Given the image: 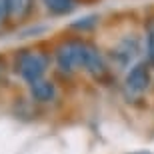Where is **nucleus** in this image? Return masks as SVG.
I'll use <instances>...</instances> for the list:
<instances>
[{"instance_id": "nucleus-1", "label": "nucleus", "mask_w": 154, "mask_h": 154, "mask_svg": "<svg viewBox=\"0 0 154 154\" xmlns=\"http://www.w3.org/2000/svg\"><path fill=\"white\" fill-rule=\"evenodd\" d=\"M50 64V56L42 50H22L18 52L16 60H14V68L16 74L26 82V84H34L38 80L44 78L46 70Z\"/></svg>"}, {"instance_id": "nucleus-2", "label": "nucleus", "mask_w": 154, "mask_h": 154, "mask_svg": "<svg viewBox=\"0 0 154 154\" xmlns=\"http://www.w3.org/2000/svg\"><path fill=\"white\" fill-rule=\"evenodd\" d=\"M82 54L84 40H64L54 48V62L60 72L72 74L76 70H82Z\"/></svg>"}, {"instance_id": "nucleus-3", "label": "nucleus", "mask_w": 154, "mask_h": 154, "mask_svg": "<svg viewBox=\"0 0 154 154\" xmlns=\"http://www.w3.org/2000/svg\"><path fill=\"white\" fill-rule=\"evenodd\" d=\"M152 84V72H150V62H136L128 68L124 76V92L130 98H140L146 94Z\"/></svg>"}, {"instance_id": "nucleus-4", "label": "nucleus", "mask_w": 154, "mask_h": 154, "mask_svg": "<svg viewBox=\"0 0 154 154\" xmlns=\"http://www.w3.org/2000/svg\"><path fill=\"white\" fill-rule=\"evenodd\" d=\"M140 54V38L136 34H128L118 40V44L112 48V60L120 68H130L134 66V60Z\"/></svg>"}, {"instance_id": "nucleus-5", "label": "nucleus", "mask_w": 154, "mask_h": 154, "mask_svg": "<svg viewBox=\"0 0 154 154\" xmlns=\"http://www.w3.org/2000/svg\"><path fill=\"white\" fill-rule=\"evenodd\" d=\"M82 70L94 78H104L108 74V62L104 58L102 50L92 42L84 40V54H82Z\"/></svg>"}, {"instance_id": "nucleus-6", "label": "nucleus", "mask_w": 154, "mask_h": 154, "mask_svg": "<svg viewBox=\"0 0 154 154\" xmlns=\"http://www.w3.org/2000/svg\"><path fill=\"white\" fill-rule=\"evenodd\" d=\"M28 92H30V98H32L34 102H40V104L52 102L58 94L56 84L48 78H42V80H38V82H34V84H30Z\"/></svg>"}, {"instance_id": "nucleus-7", "label": "nucleus", "mask_w": 154, "mask_h": 154, "mask_svg": "<svg viewBox=\"0 0 154 154\" xmlns=\"http://www.w3.org/2000/svg\"><path fill=\"white\" fill-rule=\"evenodd\" d=\"M34 12V0H10V14L8 18L14 22H22Z\"/></svg>"}, {"instance_id": "nucleus-8", "label": "nucleus", "mask_w": 154, "mask_h": 154, "mask_svg": "<svg viewBox=\"0 0 154 154\" xmlns=\"http://www.w3.org/2000/svg\"><path fill=\"white\" fill-rule=\"evenodd\" d=\"M42 4L52 16H66L76 8V0H42Z\"/></svg>"}, {"instance_id": "nucleus-9", "label": "nucleus", "mask_w": 154, "mask_h": 154, "mask_svg": "<svg viewBox=\"0 0 154 154\" xmlns=\"http://www.w3.org/2000/svg\"><path fill=\"white\" fill-rule=\"evenodd\" d=\"M96 24H98V16L96 14H88V16H82V18H78V20H74V22H70V28L86 32V30L94 28Z\"/></svg>"}, {"instance_id": "nucleus-10", "label": "nucleus", "mask_w": 154, "mask_h": 154, "mask_svg": "<svg viewBox=\"0 0 154 154\" xmlns=\"http://www.w3.org/2000/svg\"><path fill=\"white\" fill-rule=\"evenodd\" d=\"M146 54H148V62L154 64V20L148 24L146 30Z\"/></svg>"}, {"instance_id": "nucleus-11", "label": "nucleus", "mask_w": 154, "mask_h": 154, "mask_svg": "<svg viewBox=\"0 0 154 154\" xmlns=\"http://www.w3.org/2000/svg\"><path fill=\"white\" fill-rule=\"evenodd\" d=\"M10 14V0H0V22L8 20Z\"/></svg>"}, {"instance_id": "nucleus-12", "label": "nucleus", "mask_w": 154, "mask_h": 154, "mask_svg": "<svg viewBox=\"0 0 154 154\" xmlns=\"http://www.w3.org/2000/svg\"><path fill=\"white\" fill-rule=\"evenodd\" d=\"M128 154H154L150 150H134V152H128Z\"/></svg>"}, {"instance_id": "nucleus-13", "label": "nucleus", "mask_w": 154, "mask_h": 154, "mask_svg": "<svg viewBox=\"0 0 154 154\" xmlns=\"http://www.w3.org/2000/svg\"><path fill=\"white\" fill-rule=\"evenodd\" d=\"M0 80H2V66H0Z\"/></svg>"}]
</instances>
